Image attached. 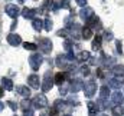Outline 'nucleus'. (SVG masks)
<instances>
[{
  "mask_svg": "<svg viewBox=\"0 0 124 116\" xmlns=\"http://www.w3.org/2000/svg\"><path fill=\"white\" fill-rule=\"evenodd\" d=\"M52 73H51V70H48L46 73H45V76H43V82L40 83V89H42V92H49L52 87H54V79H52V76H51Z\"/></svg>",
  "mask_w": 124,
  "mask_h": 116,
  "instance_id": "f257e3e1",
  "label": "nucleus"
},
{
  "mask_svg": "<svg viewBox=\"0 0 124 116\" xmlns=\"http://www.w3.org/2000/svg\"><path fill=\"white\" fill-rule=\"evenodd\" d=\"M38 47L40 49V52L42 53H51L52 52V42H51V39H46V37H43V39H39V43H38Z\"/></svg>",
  "mask_w": 124,
  "mask_h": 116,
  "instance_id": "f03ea898",
  "label": "nucleus"
},
{
  "mask_svg": "<svg viewBox=\"0 0 124 116\" xmlns=\"http://www.w3.org/2000/svg\"><path fill=\"white\" fill-rule=\"evenodd\" d=\"M32 105H33V108H36V109H43V108L48 106V100H46V97H45L43 95H36V96L32 99Z\"/></svg>",
  "mask_w": 124,
  "mask_h": 116,
  "instance_id": "7ed1b4c3",
  "label": "nucleus"
},
{
  "mask_svg": "<svg viewBox=\"0 0 124 116\" xmlns=\"http://www.w3.org/2000/svg\"><path fill=\"white\" fill-rule=\"evenodd\" d=\"M42 62H43V58H42V55H39V53H33L31 58H29V64H31V67L33 70H38V69L40 67Z\"/></svg>",
  "mask_w": 124,
  "mask_h": 116,
  "instance_id": "20e7f679",
  "label": "nucleus"
},
{
  "mask_svg": "<svg viewBox=\"0 0 124 116\" xmlns=\"http://www.w3.org/2000/svg\"><path fill=\"white\" fill-rule=\"evenodd\" d=\"M95 92H97V83H95L94 80H88V82L85 83V86H84V93H85V96H87L88 99H91L94 95H95Z\"/></svg>",
  "mask_w": 124,
  "mask_h": 116,
  "instance_id": "39448f33",
  "label": "nucleus"
},
{
  "mask_svg": "<svg viewBox=\"0 0 124 116\" xmlns=\"http://www.w3.org/2000/svg\"><path fill=\"white\" fill-rule=\"evenodd\" d=\"M93 16H94V10L91 9V7H88V6L82 7V9H81V12H79V17H81L84 22H88Z\"/></svg>",
  "mask_w": 124,
  "mask_h": 116,
  "instance_id": "423d86ee",
  "label": "nucleus"
},
{
  "mask_svg": "<svg viewBox=\"0 0 124 116\" xmlns=\"http://www.w3.org/2000/svg\"><path fill=\"white\" fill-rule=\"evenodd\" d=\"M69 60L66 59V56L65 55H58L56 56V66L59 67V69H62V70H65V69H69V63H68Z\"/></svg>",
  "mask_w": 124,
  "mask_h": 116,
  "instance_id": "0eeeda50",
  "label": "nucleus"
},
{
  "mask_svg": "<svg viewBox=\"0 0 124 116\" xmlns=\"http://www.w3.org/2000/svg\"><path fill=\"white\" fill-rule=\"evenodd\" d=\"M6 13L12 17V19H17V16L20 14V10L16 4H7L6 6Z\"/></svg>",
  "mask_w": 124,
  "mask_h": 116,
  "instance_id": "6e6552de",
  "label": "nucleus"
},
{
  "mask_svg": "<svg viewBox=\"0 0 124 116\" xmlns=\"http://www.w3.org/2000/svg\"><path fill=\"white\" fill-rule=\"evenodd\" d=\"M84 86H85V83L81 79H74L72 83H71V92L72 93H78L79 90H84Z\"/></svg>",
  "mask_w": 124,
  "mask_h": 116,
  "instance_id": "1a4fd4ad",
  "label": "nucleus"
},
{
  "mask_svg": "<svg viewBox=\"0 0 124 116\" xmlns=\"http://www.w3.org/2000/svg\"><path fill=\"white\" fill-rule=\"evenodd\" d=\"M28 83H29V86L33 87V89H39L40 87V79H39V76L38 75H31V76H28Z\"/></svg>",
  "mask_w": 124,
  "mask_h": 116,
  "instance_id": "9d476101",
  "label": "nucleus"
},
{
  "mask_svg": "<svg viewBox=\"0 0 124 116\" xmlns=\"http://www.w3.org/2000/svg\"><path fill=\"white\" fill-rule=\"evenodd\" d=\"M7 42H9V45H12V46H19V45L22 43V37H20L19 34H16V33H10V34L7 36Z\"/></svg>",
  "mask_w": 124,
  "mask_h": 116,
  "instance_id": "9b49d317",
  "label": "nucleus"
},
{
  "mask_svg": "<svg viewBox=\"0 0 124 116\" xmlns=\"http://www.w3.org/2000/svg\"><path fill=\"white\" fill-rule=\"evenodd\" d=\"M111 102H113L114 105H123V102H124L123 93L118 92V90H116L114 93H111Z\"/></svg>",
  "mask_w": 124,
  "mask_h": 116,
  "instance_id": "f8f14e48",
  "label": "nucleus"
},
{
  "mask_svg": "<svg viewBox=\"0 0 124 116\" xmlns=\"http://www.w3.org/2000/svg\"><path fill=\"white\" fill-rule=\"evenodd\" d=\"M36 13H38V10H35V9H29V7H25L23 10H22V16L28 20V19H35V16H36Z\"/></svg>",
  "mask_w": 124,
  "mask_h": 116,
  "instance_id": "ddd939ff",
  "label": "nucleus"
},
{
  "mask_svg": "<svg viewBox=\"0 0 124 116\" xmlns=\"http://www.w3.org/2000/svg\"><path fill=\"white\" fill-rule=\"evenodd\" d=\"M87 108H88V116H97L98 110H100V106L95 102H88Z\"/></svg>",
  "mask_w": 124,
  "mask_h": 116,
  "instance_id": "4468645a",
  "label": "nucleus"
},
{
  "mask_svg": "<svg viewBox=\"0 0 124 116\" xmlns=\"http://www.w3.org/2000/svg\"><path fill=\"white\" fill-rule=\"evenodd\" d=\"M108 93H110V87L108 86H101V89H100V99H98V100H101V102H107V99H108Z\"/></svg>",
  "mask_w": 124,
  "mask_h": 116,
  "instance_id": "2eb2a0df",
  "label": "nucleus"
},
{
  "mask_svg": "<svg viewBox=\"0 0 124 116\" xmlns=\"http://www.w3.org/2000/svg\"><path fill=\"white\" fill-rule=\"evenodd\" d=\"M81 36H82V39H85V40H90L91 37H93V29L90 27V26H84L82 30H81Z\"/></svg>",
  "mask_w": 124,
  "mask_h": 116,
  "instance_id": "dca6fc26",
  "label": "nucleus"
},
{
  "mask_svg": "<svg viewBox=\"0 0 124 116\" xmlns=\"http://www.w3.org/2000/svg\"><path fill=\"white\" fill-rule=\"evenodd\" d=\"M87 23H88V26H90L91 29H101V25H100L101 22H100V19H98L95 14H94V16L88 20V22H87Z\"/></svg>",
  "mask_w": 124,
  "mask_h": 116,
  "instance_id": "f3484780",
  "label": "nucleus"
},
{
  "mask_svg": "<svg viewBox=\"0 0 124 116\" xmlns=\"http://www.w3.org/2000/svg\"><path fill=\"white\" fill-rule=\"evenodd\" d=\"M16 92H17L20 96H23V97H29V96H31V89L28 86H17L16 87Z\"/></svg>",
  "mask_w": 124,
  "mask_h": 116,
  "instance_id": "a211bd4d",
  "label": "nucleus"
},
{
  "mask_svg": "<svg viewBox=\"0 0 124 116\" xmlns=\"http://www.w3.org/2000/svg\"><path fill=\"white\" fill-rule=\"evenodd\" d=\"M65 80H66V75H65L63 72H58V73L55 75V77H54V82H55L56 85H63Z\"/></svg>",
  "mask_w": 124,
  "mask_h": 116,
  "instance_id": "6ab92c4d",
  "label": "nucleus"
},
{
  "mask_svg": "<svg viewBox=\"0 0 124 116\" xmlns=\"http://www.w3.org/2000/svg\"><path fill=\"white\" fill-rule=\"evenodd\" d=\"M101 43H102V37H101L100 34H97L93 40V50H95V52L100 50V49H101Z\"/></svg>",
  "mask_w": 124,
  "mask_h": 116,
  "instance_id": "aec40b11",
  "label": "nucleus"
},
{
  "mask_svg": "<svg viewBox=\"0 0 124 116\" xmlns=\"http://www.w3.org/2000/svg\"><path fill=\"white\" fill-rule=\"evenodd\" d=\"M113 75L120 77V76H124V66L123 64H114L113 67Z\"/></svg>",
  "mask_w": 124,
  "mask_h": 116,
  "instance_id": "412c9836",
  "label": "nucleus"
},
{
  "mask_svg": "<svg viewBox=\"0 0 124 116\" xmlns=\"http://www.w3.org/2000/svg\"><path fill=\"white\" fill-rule=\"evenodd\" d=\"M1 87L6 89V90H13V82L7 77H3L1 79Z\"/></svg>",
  "mask_w": 124,
  "mask_h": 116,
  "instance_id": "4be33fe9",
  "label": "nucleus"
},
{
  "mask_svg": "<svg viewBox=\"0 0 124 116\" xmlns=\"http://www.w3.org/2000/svg\"><path fill=\"white\" fill-rule=\"evenodd\" d=\"M32 27L36 30V32H40V30L43 29V22L40 19H33L32 20Z\"/></svg>",
  "mask_w": 124,
  "mask_h": 116,
  "instance_id": "5701e85b",
  "label": "nucleus"
},
{
  "mask_svg": "<svg viewBox=\"0 0 124 116\" xmlns=\"http://www.w3.org/2000/svg\"><path fill=\"white\" fill-rule=\"evenodd\" d=\"M111 112H113V116H124V108L121 105H116Z\"/></svg>",
  "mask_w": 124,
  "mask_h": 116,
  "instance_id": "b1692460",
  "label": "nucleus"
},
{
  "mask_svg": "<svg viewBox=\"0 0 124 116\" xmlns=\"http://www.w3.org/2000/svg\"><path fill=\"white\" fill-rule=\"evenodd\" d=\"M66 105H68V102H65V100H61V99H58V100H55L54 102V106L61 112L62 109H65L66 108Z\"/></svg>",
  "mask_w": 124,
  "mask_h": 116,
  "instance_id": "393cba45",
  "label": "nucleus"
},
{
  "mask_svg": "<svg viewBox=\"0 0 124 116\" xmlns=\"http://www.w3.org/2000/svg\"><path fill=\"white\" fill-rule=\"evenodd\" d=\"M108 85H110V87H113V89H116V90H118L120 87H121V82L118 80V79H110L108 80Z\"/></svg>",
  "mask_w": 124,
  "mask_h": 116,
  "instance_id": "a878e982",
  "label": "nucleus"
},
{
  "mask_svg": "<svg viewBox=\"0 0 124 116\" xmlns=\"http://www.w3.org/2000/svg\"><path fill=\"white\" fill-rule=\"evenodd\" d=\"M90 58H91V55H90V52H87V50L81 52V53L77 56V59H78L79 62H87V60H90Z\"/></svg>",
  "mask_w": 124,
  "mask_h": 116,
  "instance_id": "bb28decb",
  "label": "nucleus"
},
{
  "mask_svg": "<svg viewBox=\"0 0 124 116\" xmlns=\"http://www.w3.org/2000/svg\"><path fill=\"white\" fill-rule=\"evenodd\" d=\"M52 25H54V23H52V20H51L49 17H46V19H45V22H43V27H45V30L51 32V30H52Z\"/></svg>",
  "mask_w": 124,
  "mask_h": 116,
  "instance_id": "cd10ccee",
  "label": "nucleus"
},
{
  "mask_svg": "<svg viewBox=\"0 0 124 116\" xmlns=\"http://www.w3.org/2000/svg\"><path fill=\"white\" fill-rule=\"evenodd\" d=\"M31 105H32V102L29 100V99H23V100H22V103H20V108H22L23 110H26V109H29V108H31Z\"/></svg>",
  "mask_w": 124,
  "mask_h": 116,
  "instance_id": "c85d7f7f",
  "label": "nucleus"
},
{
  "mask_svg": "<svg viewBox=\"0 0 124 116\" xmlns=\"http://www.w3.org/2000/svg\"><path fill=\"white\" fill-rule=\"evenodd\" d=\"M102 62H104V64H105V66H111V64L114 63V59H113V58H105V56L102 55Z\"/></svg>",
  "mask_w": 124,
  "mask_h": 116,
  "instance_id": "c756f323",
  "label": "nucleus"
},
{
  "mask_svg": "<svg viewBox=\"0 0 124 116\" xmlns=\"http://www.w3.org/2000/svg\"><path fill=\"white\" fill-rule=\"evenodd\" d=\"M23 46H25V49L26 50H35L36 47H38V45H35V43H23Z\"/></svg>",
  "mask_w": 124,
  "mask_h": 116,
  "instance_id": "7c9ffc66",
  "label": "nucleus"
},
{
  "mask_svg": "<svg viewBox=\"0 0 124 116\" xmlns=\"http://www.w3.org/2000/svg\"><path fill=\"white\" fill-rule=\"evenodd\" d=\"M59 113H61V112H59L55 106H52L51 110H49V116H59Z\"/></svg>",
  "mask_w": 124,
  "mask_h": 116,
  "instance_id": "2f4dec72",
  "label": "nucleus"
},
{
  "mask_svg": "<svg viewBox=\"0 0 124 116\" xmlns=\"http://www.w3.org/2000/svg\"><path fill=\"white\" fill-rule=\"evenodd\" d=\"M81 72H82V75H84V76H90V73H91L88 66H82V67H81Z\"/></svg>",
  "mask_w": 124,
  "mask_h": 116,
  "instance_id": "473e14b6",
  "label": "nucleus"
},
{
  "mask_svg": "<svg viewBox=\"0 0 124 116\" xmlns=\"http://www.w3.org/2000/svg\"><path fill=\"white\" fill-rule=\"evenodd\" d=\"M59 6L63 7V9H69V0H62V1H59Z\"/></svg>",
  "mask_w": 124,
  "mask_h": 116,
  "instance_id": "72a5a7b5",
  "label": "nucleus"
},
{
  "mask_svg": "<svg viewBox=\"0 0 124 116\" xmlns=\"http://www.w3.org/2000/svg\"><path fill=\"white\" fill-rule=\"evenodd\" d=\"M7 105H9V108H10L12 110H16V109H17V105H16L13 100H9V102H7Z\"/></svg>",
  "mask_w": 124,
  "mask_h": 116,
  "instance_id": "f704fd0d",
  "label": "nucleus"
},
{
  "mask_svg": "<svg viewBox=\"0 0 124 116\" xmlns=\"http://www.w3.org/2000/svg\"><path fill=\"white\" fill-rule=\"evenodd\" d=\"M23 116H33V109H32V108H29V109L23 110Z\"/></svg>",
  "mask_w": 124,
  "mask_h": 116,
  "instance_id": "c9c22d12",
  "label": "nucleus"
},
{
  "mask_svg": "<svg viewBox=\"0 0 124 116\" xmlns=\"http://www.w3.org/2000/svg\"><path fill=\"white\" fill-rule=\"evenodd\" d=\"M66 90H68V87L65 86V83H63V85H61V89H59V93H61V95H66Z\"/></svg>",
  "mask_w": 124,
  "mask_h": 116,
  "instance_id": "e433bc0d",
  "label": "nucleus"
},
{
  "mask_svg": "<svg viewBox=\"0 0 124 116\" xmlns=\"http://www.w3.org/2000/svg\"><path fill=\"white\" fill-rule=\"evenodd\" d=\"M75 1H77V4L81 6V7H85V6H87V0H75Z\"/></svg>",
  "mask_w": 124,
  "mask_h": 116,
  "instance_id": "4c0bfd02",
  "label": "nucleus"
},
{
  "mask_svg": "<svg viewBox=\"0 0 124 116\" xmlns=\"http://www.w3.org/2000/svg\"><path fill=\"white\" fill-rule=\"evenodd\" d=\"M105 40H107V42L113 40V33H111V32H107V33H105Z\"/></svg>",
  "mask_w": 124,
  "mask_h": 116,
  "instance_id": "58836bf2",
  "label": "nucleus"
},
{
  "mask_svg": "<svg viewBox=\"0 0 124 116\" xmlns=\"http://www.w3.org/2000/svg\"><path fill=\"white\" fill-rule=\"evenodd\" d=\"M116 46H117V52H118V53H121V52H123V49H121V42H117V45H116Z\"/></svg>",
  "mask_w": 124,
  "mask_h": 116,
  "instance_id": "ea45409f",
  "label": "nucleus"
},
{
  "mask_svg": "<svg viewBox=\"0 0 124 116\" xmlns=\"http://www.w3.org/2000/svg\"><path fill=\"white\" fill-rule=\"evenodd\" d=\"M16 26H17V20H16V19H15V22H13V23H12V26H10V29L13 30V29H15V27H16Z\"/></svg>",
  "mask_w": 124,
  "mask_h": 116,
  "instance_id": "a19ab883",
  "label": "nucleus"
},
{
  "mask_svg": "<svg viewBox=\"0 0 124 116\" xmlns=\"http://www.w3.org/2000/svg\"><path fill=\"white\" fill-rule=\"evenodd\" d=\"M3 95H4V89H3V87L0 86V97H1Z\"/></svg>",
  "mask_w": 124,
  "mask_h": 116,
  "instance_id": "79ce46f5",
  "label": "nucleus"
},
{
  "mask_svg": "<svg viewBox=\"0 0 124 116\" xmlns=\"http://www.w3.org/2000/svg\"><path fill=\"white\" fill-rule=\"evenodd\" d=\"M3 109H4V103H1V102H0V112H1Z\"/></svg>",
  "mask_w": 124,
  "mask_h": 116,
  "instance_id": "37998d69",
  "label": "nucleus"
},
{
  "mask_svg": "<svg viewBox=\"0 0 124 116\" xmlns=\"http://www.w3.org/2000/svg\"><path fill=\"white\" fill-rule=\"evenodd\" d=\"M16 1H19V3H25V0H16Z\"/></svg>",
  "mask_w": 124,
  "mask_h": 116,
  "instance_id": "c03bdc74",
  "label": "nucleus"
},
{
  "mask_svg": "<svg viewBox=\"0 0 124 116\" xmlns=\"http://www.w3.org/2000/svg\"><path fill=\"white\" fill-rule=\"evenodd\" d=\"M100 116H107V115H105V113H101V115H100Z\"/></svg>",
  "mask_w": 124,
  "mask_h": 116,
  "instance_id": "a18cd8bd",
  "label": "nucleus"
},
{
  "mask_svg": "<svg viewBox=\"0 0 124 116\" xmlns=\"http://www.w3.org/2000/svg\"><path fill=\"white\" fill-rule=\"evenodd\" d=\"M63 116H71V115H63Z\"/></svg>",
  "mask_w": 124,
  "mask_h": 116,
  "instance_id": "49530a36",
  "label": "nucleus"
}]
</instances>
